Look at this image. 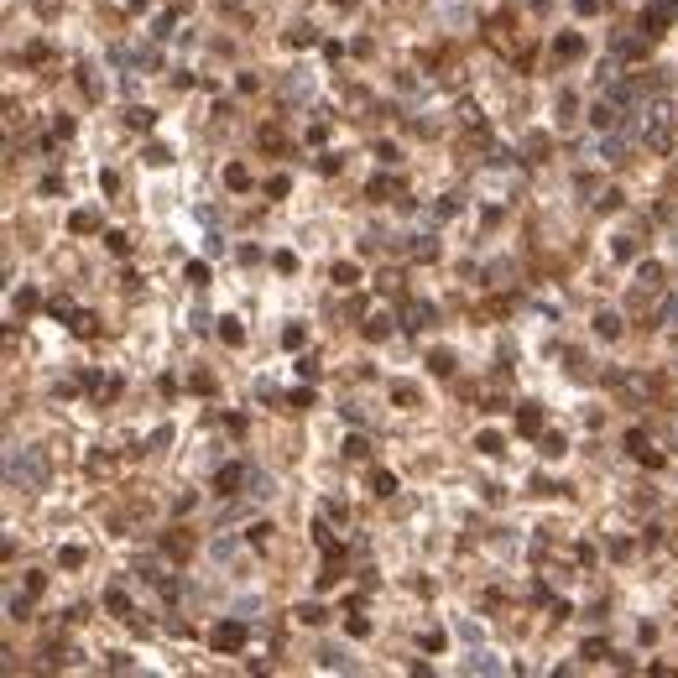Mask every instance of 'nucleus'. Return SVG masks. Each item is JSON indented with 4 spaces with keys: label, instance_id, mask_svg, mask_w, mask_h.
<instances>
[{
    "label": "nucleus",
    "instance_id": "1",
    "mask_svg": "<svg viewBox=\"0 0 678 678\" xmlns=\"http://www.w3.org/2000/svg\"><path fill=\"white\" fill-rule=\"evenodd\" d=\"M214 647H219V653H230V647H241V626H219V631H214Z\"/></svg>",
    "mask_w": 678,
    "mask_h": 678
}]
</instances>
